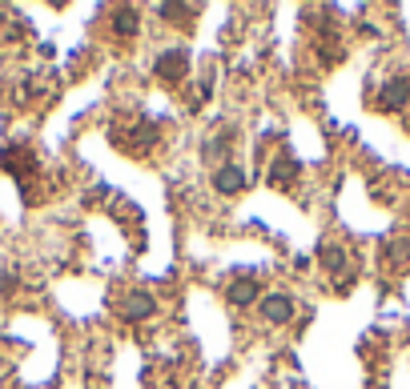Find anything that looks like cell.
Wrapping results in <instances>:
<instances>
[{
  "instance_id": "1",
  "label": "cell",
  "mask_w": 410,
  "mask_h": 389,
  "mask_svg": "<svg viewBox=\"0 0 410 389\" xmlns=\"http://www.w3.org/2000/svg\"><path fill=\"white\" fill-rule=\"evenodd\" d=\"M0 169H8L20 185H29L37 177V153L29 145H4L0 149Z\"/></svg>"
},
{
  "instance_id": "2",
  "label": "cell",
  "mask_w": 410,
  "mask_h": 389,
  "mask_svg": "<svg viewBox=\"0 0 410 389\" xmlns=\"http://www.w3.org/2000/svg\"><path fill=\"white\" fill-rule=\"evenodd\" d=\"M185 72H189V53L185 48H165V53L153 60V77L165 84H181Z\"/></svg>"
},
{
  "instance_id": "3",
  "label": "cell",
  "mask_w": 410,
  "mask_h": 389,
  "mask_svg": "<svg viewBox=\"0 0 410 389\" xmlns=\"http://www.w3.org/2000/svg\"><path fill=\"white\" fill-rule=\"evenodd\" d=\"M382 112H406L410 109V77H390L386 84H378V100Z\"/></svg>"
},
{
  "instance_id": "4",
  "label": "cell",
  "mask_w": 410,
  "mask_h": 389,
  "mask_svg": "<svg viewBox=\"0 0 410 389\" xmlns=\"http://www.w3.org/2000/svg\"><path fill=\"white\" fill-rule=\"evenodd\" d=\"M153 309H157L153 293L133 289V293H125V297H121V305H117V313H121V321H129V325H137V321L153 317Z\"/></svg>"
},
{
  "instance_id": "5",
  "label": "cell",
  "mask_w": 410,
  "mask_h": 389,
  "mask_svg": "<svg viewBox=\"0 0 410 389\" xmlns=\"http://www.w3.org/2000/svg\"><path fill=\"white\" fill-rule=\"evenodd\" d=\"M245 185H250V173H245L241 165H233V161L213 169V189H217L222 197H238Z\"/></svg>"
},
{
  "instance_id": "6",
  "label": "cell",
  "mask_w": 410,
  "mask_h": 389,
  "mask_svg": "<svg viewBox=\"0 0 410 389\" xmlns=\"http://www.w3.org/2000/svg\"><path fill=\"white\" fill-rule=\"evenodd\" d=\"M157 140H161V133H157V125L153 121H141V125H133L121 137V145H125V153H133V157H145L149 149H157Z\"/></svg>"
},
{
  "instance_id": "7",
  "label": "cell",
  "mask_w": 410,
  "mask_h": 389,
  "mask_svg": "<svg viewBox=\"0 0 410 389\" xmlns=\"http://www.w3.org/2000/svg\"><path fill=\"white\" fill-rule=\"evenodd\" d=\"M297 177H302V165H297L290 153H278L274 157V165H269V185L274 189H294Z\"/></svg>"
},
{
  "instance_id": "8",
  "label": "cell",
  "mask_w": 410,
  "mask_h": 389,
  "mask_svg": "<svg viewBox=\"0 0 410 389\" xmlns=\"http://www.w3.org/2000/svg\"><path fill=\"white\" fill-rule=\"evenodd\" d=\"M257 289H262V285H257V277H250V273H241V277H233L229 281V289H226V301L233 309H250L257 301Z\"/></svg>"
},
{
  "instance_id": "9",
  "label": "cell",
  "mask_w": 410,
  "mask_h": 389,
  "mask_svg": "<svg viewBox=\"0 0 410 389\" xmlns=\"http://www.w3.org/2000/svg\"><path fill=\"white\" fill-rule=\"evenodd\" d=\"M294 297L290 293H269L266 301H262V317L269 321V325H286V321H294Z\"/></svg>"
},
{
  "instance_id": "10",
  "label": "cell",
  "mask_w": 410,
  "mask_h": 389,
  "mask_svg": "<svg viewBox=\"0 0 410 389\" xmlns=\"http://www.w3.org/2000/svg\"><path fill=\"white\" fill-rule=\"evenodd\" d=\"M318 261H322V269L334 273V277H342V273L350 269V257H346L342 245H322V249H318Z\"/></svg>"
},
{
  "instance_id": "11",
  "label": "cell",
  "mask_w": 410,
  "mask_h": 389,
  "mask_svg": "<svg viewBox=\"0 0 410 389\" xmlns=\"http://www.w3.org/2000/svg\"><path fill=\"white\" fill-rule=\"evenodd\" d=\"M137 28H141V25H137V8H129V4H125V8H117V13H113V32H117V37H125V41H129V37H137Z\"/></svg>"
},
{
  "instance_id": "12",
  "label": "cell",
  "mask_w": 410,
  "mask_h": 389,
  "mask_svg": "<svg viewBox=\"0 0 410 389\" xmlns=\"http://www.w3.org/2000/svg\"><path fill=\"white\" fill-rule=\"evenodd\" d=\"M157 16H169V25H193V4H157Z\"/></svg>"
},
{
  "instance_id": "13",
  "label": "cell",
  "mask_w": 410,
  "mask_h": 389,
  "mask_svg": "<svg viewBox=\"0 0 410 389\" xmlns=\"http://www.w3.org/2000/svg\"><path fill=\"white\" fill-rule=\"evenodd\" d=\"M406 125H410V109H406Z\"/></svg>"
}]
</instances>
